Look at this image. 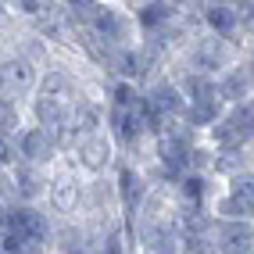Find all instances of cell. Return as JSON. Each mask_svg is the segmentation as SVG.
Here are the masks:
<instances>
[{
  "instance_id": "6da1fadb",
  "label": "cell",
  "mask_w": 254,
  "mask_h": 254,
  "mask_svg": "<svg viewBox=\"0 0 254 254\" xmlns=\"http://www.w3.org/2000/svg\"><path fill=\"white\" fill-rule=\"evenodd\" d=\"M82 97H86V90H82L79 75L72 68H64V64L50 61L40 72V82L32 90V97L25 100V118H29V126H40L61 140V132L68 129Z\"/></svg>"
},
{
  "instance_id": "7a4b0ae2",
  "label": "cell",
  "mask_w": 254,
  "mask_h": 254,
  "mask_svg": "<svg viewBox=\"0 0 254 254\" xmlns=\"http://www.w3.org/2000/svg\"><path fill=\"white\" fill-rule=\"evenodd\" d=\"M244 54H254V47H240V43L218 40V36H211V32L197 29L193 36L186 40V47L176 54L172 64H179V68H186V72H197V75L215 79L218 72H226L229 64L240 61Z\"/></svg>"
},
{
  "instance_id": "3957f363",
  "label": "cell",
  "mask_w": 254,
  "mask_h": 254,
  "mask_svg": "<svg viewBox=\"0 0 254 254\" xmlns=\"http://www.w3.org/2000/svg\"><path fill=\"white\" fill-rule=\"evenodd\" d=\"M82 190H86V176L79 168L58 154V161L47 168V197H43V208L54 222H72L82 211Z\"/></svg>"
},
{
  "instance_id": "277c9868",
  "label": "cell",
  "mask_w": 254,
  "mask_h": 254,
  "mask_svg": "<svg viewBox=\"0 0 254 254\" xmlns=\"http://www.w3.org/2000/svg\"><path fill=\"white\" fill-rule=\"evenodd\" d=\"M40 72H43L40 64L0 32V97H11V100L25 104L40 82Z\"/></svg>"
},
{
  "instance_id": "5b68a950",
  "label": "cell",
  "mask_w": 254,
  "mask_h": 254,
  "mask_svg": "<svg viewBox=\"0 0 254 254\" xmlns=\"http://www.w3.org/2000/svg\"><path fill=\"white\" fill-rule=\"evenodd\" d=\"M61 154L68 158L86 179L111 176V172H115V165H118V147H115V140H111V132H108V129H97V132H90V136L72 140L68 147L61 150Z\"/></svg>"
},
{
  "instance_id": "8992f818",
  "label": "cell",
  "mask_w": 254,
  "mask_h": 254,
  "mask_svg": "<svg viewBox=\"0 0 254 254\" xmlns=\"http://www.w3.org/2000/svg\"><path fill=\"white\" fill-rule=\"evenodd\" d=\"M200 140L208 147H215V150H222V147H254V100L222 108V115L215 118V126Z\"/></svg>"
},
{
  "instance_id": "52a82bcc",
  "label": "cell",
  "mask_w": 254,
  "mask_h": 254,
  "mask_svg": "<svg viewBox=\"0 0 254 254\" xmlns=\"http://www.w3.org/2000/svg\"><path fill=\"white\" fill-rule=\"evenodd\" d=\"M215 97L222 100V108L254 100V54H244L240 61H233L226 72L215 75Z\"/></svg>"
},
{
  "instance_id": "ba28073f",
  "label": "cell",
  "mask_w": 254,
  "mask_h": 254,
  "mask_svg": "<svg viewBox=\"0 0 254 254\" xmlns=\"http://www.w3.org/2000/svg\"><path fill=\"white\" fill-rule=\"evenodd\" d=\"M14 147H18V161L22 165H36V168H50L61 154V143L54 132H47L40 126H22L18 136H14Z\"/></svg>"
},
{
  "instance_id": "9c48e42d",
  "label": "cell",
  "mask_w": 254,
  "mask_h": 254,
  "mask_svg": "<svg viewBox=\"0 0 254 254\" xmlns=\"http://www.w3.org/2000/svg\"><path fill=\"white\" fill-rule=\"evenodd\" d=\"M111 183H115V193H118V204H122V215H126V218L140 208V200L147 197L150 186H154L136 165H129V161H122V158H118L115 172H111Z\"/></svg>"
},
{
  "instance_id": "30bf717a",
  "label": "cell",
  "mask_w": 254,
  "mask_h": 254,
  "mask_svg": "<svg viewBox=\"0 0 254 254\" xmlns=\"http://www.w3.org/2000/svg\"><path fill=\"white\" fill-rule=\"evenodd\" d=\"M7 176H11L14 204H43V197H47V168L22 165V161H18Z\"/></svg>"
},
{
  "instance_id": "8fae6325",
  "label": "cell",
  "mask_w": 254,
  "mask_h": 254,
  "mask_svg": "<svg viewBox=\"0 0 254 254\" xmlns=\"http://www.w3.org/2000/svg\"><path fill=\"white\" fill-rule=\"evenodd\" d=\"M211 240L218 254H254V222H215Z\"/></svg>"
},
{
  "instance_id": "7c38bea8",
  "label": "cell",
  "mask_w": 254,
  "mask_h": 254,
  "mask_svg": "<svg viewBox=\"0 0 254 254\" xmlns=\"http://www.w3.org/2000/svg\"><path fill=\"white\" fill-rule=\"evenodd\" d=\"M254 172V147H222L211 154V179L215 183H226L233 176H244Z\"/></svg>"
},
{
  "instance_id": "4fadbf2b",
  "label": "cell",
  "mask_w": 254,
  "mask_h": 254,
  "mask_svg": "<svg viewBox=\"0 0 254 254\" xmlns=\"http://www.w3.org/2000/svg\"><path fill=\"white\" fill-rule=\"evenodd\" d=\"M22 126H29L25 104H22V100H11V97H0V132H7V136H18Z\"/></svg>"
},
{
  "instance_id": "5bb4252c",
  "label": "cell",
  "mask_w": 254,
  "mask_h": 254,
  "mask_svg": "<svg viewBox=\"0 0 254 254\" xmlns=\"http://www.w3.org/2000/svg\"><path fill=\"white\" fill-rule=\"evenodd\" d=\"M179 254H218L211 233H179Z\"/></svg>"
},
{
  "instance_id": "9a60e30c",
  "label": "cell",
  "mask_w": 254,
  "mask_h": 254,
  "mask_svg": "<svg viewBox=\"0 0 254 254\" xmlns=\"http://www.w3.org/2000/svg\"><path fill=\"white\" fill-rule=\"evenodd\" d=\"M18 165V147H14V136L0 132V172H11Z\"/></svg>"
},
{
  "instance_id": "2e32d148",
  "label": "cell",
  "mask_w": 254,
  "mask_h": 254,
  "mask_svg": "<svg viewBox=\"0 0 254 254\" xmlns=\"http://www.w3.org/2000/svg\"><path fill=\"white\" fill-rule=\"evenodd\" d=\"M168 7H172L176 14H186V11H197L200 7V0H165Z\"/></svg>"
},
{
  "instance_id": "e0dca14e",
  "label": "cell",
  "mask_w": 254,
  "mask_h": 254,
  "mask_svg": "<svg viewBox=\"0 0 254 254\" xmlns=\"http://www.w3.org/2000/svg\"><path fill=\"white\" fill-rule=\"evenodd\" d=\"M7 25H11V14H7V4L0 0V32H4Z\"/></svg>"
},
{
  "instance_id": "ac0fdd59",
  "label": "cell",
  "mask_w": 254,
  "mask_h": 254,
  "mask_svg": "<svg viewBox=\"0 0 254 254\" xmlns=\"http://www.w3.org/2000/svg\"><path fill=\"white\" fill-rule=\"evenodd\" d=\"M97 4H115V0H97Z\"/></svg>"
},
{
  "instance_id": "d6986e66",
  "label": "cell",
  "mask_w": 254,
  "mask_h": 254,
  "mask_svg": "<svg viewBox=\"0 0 254 254\" xmlns=\"http://www.w3.org/2000/svg\"><path fill=\"white\" fill-rule=\"evenodd\" d=\"M122 4H132V0H122Z\"/></svg>"
}]
</instances>
